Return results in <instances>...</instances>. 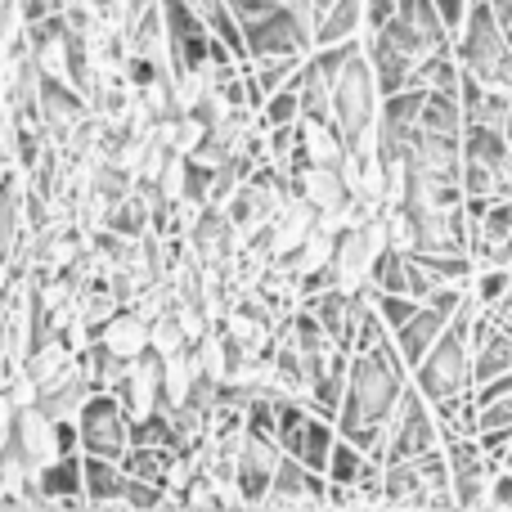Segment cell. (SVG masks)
Listing matches in <instances>:
<instances>
[{
    "instance_id": "cell-14",
    "label": "cell",
    "mask_w": 512,
    "mask_h": 512,
    "mask_svg": "<svg viewBox=\"0 0 512 512\" xmlns=\"http://www.w3.org/2000/svg\"><path fill=\"white\" fill-rule=\"evenodd\" d=\"M490 508H512V472L499 468L495 486H490Z\"/></svg>"
},
{
    "instance_id": "cell-12",
    "label": "cell",
    "mask_w": 512,
    "mask_h": 512,
    "mask_svg": "<svg viewBox=\"0 0 512 512\" xmlns=\"http://www.w3.org/2000/svg\"><path fill=\"white\" fill-rule=\"evenodd\" d=\"M477 441H481V450H486L490 459L504 468V454H508V445H512V427H486V432H477Z\"/></svg>"
},
{
    "instance_id": "cell-13",
    "label": "cell",
    "mask_w": 512,
    "mask_h": 512,
    "mask_svg": "<svg viewBox=\"0 0 512 512\" xmlns=\"http://www.w3.org/2000/svg\"><path fill=\"white\" fill-rule=\"evenodd\" d=\"M396 18V0H364V32H378Z\"/></svg>"
},
{
    "instance_id": "cell-2",
    "label": "cell",
    "mask_w": 512,
    "mask_h": 512,
    "mask_svg": "<svg viewBox=\"0 0 512 512\" xmlns=\"http://www.w3.org/2000/svg\"><path fill=\"white\" fill-rule=\"evenodd\" d=\"M81 454H104L117 459L131 450V418H126L122 400L113 391H95V396L81 400Z\"/></svg>"
},
{
    "instance_id": "cell-10",
    "label": "cell",
    "mask_w": 512,
    "mask_h": 512,
    "mask_svg": "<svg viewBox=\"0 0 512 512\" xmlns=\"http://www.w3.org/2000/svg\"><path fill=\"white\" fill-rule=\"evenodd\" d=\"M481 409H477V432L486 427H512V391H477Z\"/></svg>"
},
{
    "instance_id": "cell-7",
    "label": "cell",
    "mask_w": 512,
    "mask_h": 512,
    "mask_svg": "<svg viewBox=\"0 0 512 512\" xmlns=\"http://www.w3.org/2000/svg\"><path fill=\"white\" fill-rule=\"evenodd\" d=\"M418 126H427V131H441V135H463V126H468L463 99L450 95V90H427V104H423V117H418Z\"/></svg>"
},
{
    "instance_id": "cell-9",
    "label": "cell",
    "mask_w": 512,
    "mask_h": 512,
    "mask_svg": "<svg viewBox=\"0 0 512 512\" xmlns=\"http://www.w3.org/2000/svg\"><path fill=\"white\" fill-rule=\"evenodd\" d=\"M369 297H373V306H378V315L387 319V328H391V333H396V328L405 324V319L414 315L418 306H423V301H418V297H409V292H382V288H373V283H369Z\"/></svg>"
},
{
    "instance_id": "cell-1",
    "label": "cell",
    "mask_w": 512,
    "mask_h": 512,
    "mask_svg": "<svg viewBox=\"0 0 512 512\" xmlns=\"http://www.w3.org/2000/svg\"><path fill=\"white\" fill-rule=\"evenodd\" d=\"M409 364L396 351V337L373 351H351V373H346V396L337 409V432H355V427H387L391 409L400 405L409 387Z\"/></svg>"
},
{
    "instance_id": "cell-4",
    "label": "cell",
    "mask_w": 512,
    "mask_h": 512,
    "mask_svg": "<svg viewBox=\"0 0 512 512\" xmlns=\"http://www.w3.org/2000/svg\"><path fill=\"white\" fill-rule=\"evenodd\" d=\"M445 328H450V315H441V310H436V306H418L414 315H409L405 324H400L396 333H391V337H396V351L405 355L409 373H414V364L423 360V355L432 351L436 342H441V333H445Z\"/></svg>"
},
{
    "instance_id": "cell-15",
    "label": "cell",
    "mask_w": 512,
    "mask_h": 512,
    "mask_svg": "<svg viewBox=\"0 0 512 512\" xmlns=\"http://www.w3.org/2000/svg\"><path fill=\"white\" fill-rule=\"evenodd\" d=\"M504 468L512 472V445H508V454H504Z\"/></svg>"
},
{
    "instance_id": "cell-6",
    "label": "cell",
    "mask_w": 512,
    "mask_h": 512,
    "mask_svg": "<svg viewBox=\"0 0 512 512\" xmlns=\"http://www.w3.org/2000/svg\"><path fill=\"white\" fill-rule=\"evenodd\" d=\"M81 468H86V499L90 508H126L122 490H126V472L117 459L104 454H81Z\"/></svg>"
},
{
    "instance_id": "cell-11",
    "label": "cell",
    "mask_w": 512,
    "mask_h": 512,
    "mask_svg": "<svg viewBox=\"0 0 512 512\" xmlns=\"http://www.w3.org/2000/svg\"><path fill=\"white\" fill-rule=\"evenodd\" d=\"M463 194H481V198H499V189H495V167L490 162H481V158H468L463 153Z\"/></svg>"
},
{
    "instance_id": "cell-3",
    "label": "cell",
    "mask_w": 512,
    "mask_h": 512,
    "mask_svg": "<svg viewBox=\"0 0 512 512\" xmlns=\"http://www.w3.org/2000/svg\"><path fill=\"white\" fill-rule=\"evenodd\" d=\"M319 504H328V477L306 468V463L292 459V454H283L279 468H274L265 508H319Z\"/></svg>"
},
{
    "instance_id": "cell-5",
    "label": "cell",
    "mask_w": 512,
    "mask_h": 512,
    "mask_svg": "<svg viewBox=\"0 0 512 512\" xmlns=\"http://www.w3.org/2000/svg\"><path fill=\"white\" fill-rule=\"evenodd\" d=\"M41 490L54 508H90L86 499V468H81V454H59L50 468L41 472Z\"/></svg>"
},
{
    "instance_id": "cell-8",
    "label": "cell",
    "mask_w": 512,
    "mask_h": 512,
    "mask_svg": "<svg viewBox=\"0 0 512 512\" xmlns=\"http://www.w3.org/2000/svg\"><path fill=\"white\" fill-rule=\"evenodd\" d=\"M292 122H301V95H297V86H283L261 104V131H270V126H292Z\"/></svg>"
}]
</instances>
